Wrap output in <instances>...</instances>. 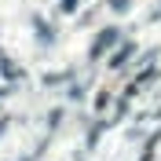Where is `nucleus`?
I'll return each instance as SVG.
<instances>
[{"label": "nucleus", "mask_w": 161, "mask_h": 161, "mask_svg": "<svg viewBox=\"0 0 161 161\" xmlns=\"http://www.w3.org/2000/svg\"><path fill=\"white\" fill-rule=\"evenodd\" d=\"M114 37H117V33H114V30H106V33H103V37H99V44L92 48V55H103V51H106V44H110Z\"/></svg>", "instance_id": "nucleus-1"}]
</instances>
